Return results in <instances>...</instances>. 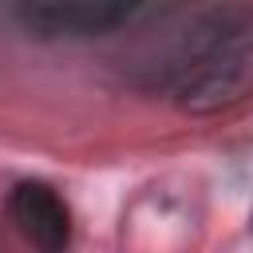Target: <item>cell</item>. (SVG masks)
Masks as SVG:
<instances>
[{
    "mask_svg": "<svg viewBox=\"0 0 253 253\" xmlns=\"http://www.w3.org/2000/svg\"><path fill=\"white\" fill-rule=\"evenodd\" d=\"M170 95L190 115H217L253 91V12L217 8L202 16L170 55Z\"/></svg>",
    "mask_w": 253,
    "mask_h": 253,
    "instance_id": "obj_1",
    "label": "cell"
},
{
    "mask_svg": "<svg viewBox=\"0 0 253 253\" xmlns=\"http://www.w3.org/2000/svg\"><path fill=\"white\" fill-rule=\"evenodd\" d=\"M8 221L16 225V233L36 245V249H63L71 241V213L63 206V198L47 186V182H16L8 194Z\"/></svg>",
    "mask_w": 253,
    "mask_h": 253,
    "instance_id": "obj_2",
    "label": "cell"
}]
</instances>
